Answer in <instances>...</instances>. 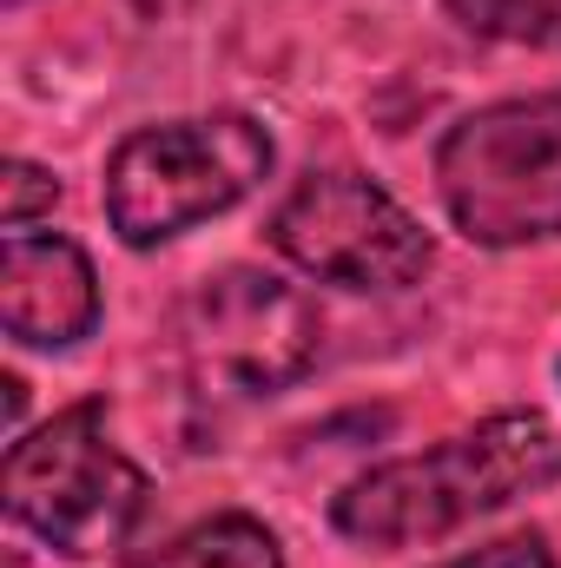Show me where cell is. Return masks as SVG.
Here are the masks:
<instances>
[{"mask_svg": "<svg viewBox=\"0 0 561 568\" xmlns=\"http://www.w3.org/2000/svg\"><path fill=\"white\" fill-rule=\"evenodd\" d=\"M272 179V133L252 113H205L140 126L106 159V219L113 232L152 252L232 205H245Z\"/></svg>", "mask_w": 561, "mask_h": 568, "instance_id": "3", "label": "cell"}, {"mask_svg": "<svg viewBox=\"0 0 561 568\" xmlns=\"http://www.w3.org/2000/svg\"><path fill=\"white\" fill-rule=\"evenodd\" d=\"M449 20L476 40L509 47H561V0H442Z\"/></svg>", "mask_w": 561, "mask_h": 568, "instance_id": "9", "label": "cell"}, {"mask_svg": "<svg viewBox=\"0 0 561 568\" xmlns=\"http://www.w3.org/2000/svg\"><path fill=\"white\" fill-rule=\"evenodd\" d=\"M436 192L469 245L561 239V87L462 113L436 145Z\"/></svg>", "mask_w": 561, "mask_h": 568, "instance_id": "2", "label": "cell"}, {"mask_svg": "<svg viewBox=\"0 0 561 568\" xmlns=\"http://www.w3.org/2000/svg\"><path fill=\"white\" fill-rule=\"evenodd\" d=\"M442 568H555V556H549L542 536H502V542L469 549V556H456V562H442Z\"/></svg>", "mask_w": 561, "mask_h": 568, "instance_id": "11", "label": "cell"}, {"mask_svg": "<svg viewBox=\"0 0 561 568\" xmlns=\"http://www.w3.org/2000/svg\"><path fill=\"white\" fill-rule=\"evenodd\" d=\"M272 245L304 278L344 291H404L429 272L436 245L404 199L364 172H310L272 212Z\"/></svg>", "mask_w": 561, "mask_h": 568, "instance_id": "6", "label": "cell"}, {"mask_svg": "<svg viewBox=\"0 0 561 568\" xmlns=\"http://www.w3.org/2000/svg\"><path fill=\"white\" fill-rule=\"evenodd\" d=\"M53 199H60V179H53V172H40V165H27V159L7 165V205H0L7 232H27V219H33L40 205H53Z\"/></svg>", "mask_w": 561, "mask_h": 568, "instance_id": "10", "label": "cell"}, {"mask_svg": "<svg viewBox=\"0 0 561 568\" xmlns=\"http://www.w3.org/2000/svg\"><path fill=\"white\" fill-rule=\"evenodd\" d=\"M126 568H284V549L258 516L225 509V516H205V523L178 529L172 542L145 549L140 562Z\"/></svg>", "mask_w": 561, "mask_h": 568, "instance_id": "8", "label": "cell"}, {"mask_svg": "<svg viewBox=\"0 0 561 568\" xmlns=\"http://www.w3.org/2000/svg\"><path fill=\"white\" fill-rule=\"evenodd\" d=\"M549 483H561V429L542 410H502L417 456L364 469L330 503V523L364 549H417Z\"/></svg>", "mask_w": 561, "mask_h": 568, "instance_id": "1", "label": "cell"}, {"mask_svg": "<svg viewBox=\"0 0 561 568\" xmlns=\"http://www.w3.org/2000/svg\"><path fill=\"white\" fill-rule=\"evenodd\" d=\"M7 7H20V0H7Z\"/></svg>", "mask_w": 561, "mask_h": 568, "instance_id": "12", "label": "cell"}, {"mask_svg": "<svg viewBox=\"0 0 561 568\" xmlns=\"http://www.w3.org/2000/svg\"><path fill=\"white\" fill-rule=\"evenodd\" d=\"M7 516L60 556H106L145 516V469L113 443L106 404H73L7 449L0 469Z\"/></svg>", "mask_w": 561, "mask_h": 568, "instance_id": "4", "label": "cell"}, {"mask_svg": "<svg viewBox=\"0 0 561 568\" xmlns=\"http://www.w3.org/2000/svg\"><path fill=\"white\" fill-rule=\"evenodd\" d=\"M100 324L93 258L60 232H7L0 245V331L27 351H67Z\"/></svg>", "mask_w": 561, "mask_h": 568, "instance_id": "7", "label": "cell"}, {"mask_svg": "<svg viewBox=\"0 0 561 568\" xmlns=\"http://www.w3.org/2000/svg\"><path fill=\"white\" fill-rule=\"evenodd\" d=\"M172 337H178L185 384L198 397L258 404V397L290 390L317 364L324 317L278 272L225 265V272H212V278H198L185 291V304L172 317Z\"/></svg>", "mask_w": 561, "mask_h": 568, "instance_id": "5", "label": "cell"}]
</instances>
